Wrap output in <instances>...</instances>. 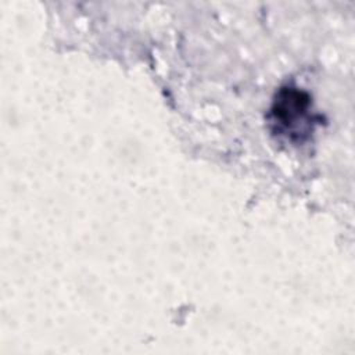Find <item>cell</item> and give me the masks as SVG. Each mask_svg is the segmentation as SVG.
Instances as JSON below:
<instances>
[{
	"label": "cell",
	"mask_w": 355,
	"mask_h": 355,
	"mask_svg": "<svg viewBox=\"0 0 355 355\" xmlns=\"http://www.w3.org/2000/svg\"><path fill=\"white\" fill-rule=\"evenodd\" d=\"M311 97L306 92L298 87L286 86L282 87L272 103L270 118L272 122L279 125V130L286 135L304 132V125L311 122Z\"/></svg>",
	"instance_id": "cell-1"
}]
</instances>
